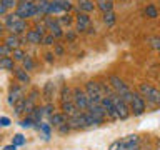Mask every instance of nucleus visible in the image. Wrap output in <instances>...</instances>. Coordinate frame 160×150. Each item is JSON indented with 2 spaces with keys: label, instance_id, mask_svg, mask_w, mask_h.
I'll return each instance as SVG.
<instances>
[{
  "label": "nucleus",
  "instance_id": "37998d69",
  "mask_svg": "<svg viewBox=\"0 0 160 150\" xmlns=\"http://www.w3.org/2000/svg\"><path fill=\"white\" fill-rule=\"evenodd\" d=\"M0 125H2V127H8V125H10V118L8 117H2V118H0Z\"/></svg>",
  "mask_w": 160,
  "mask_h": 150
},
{
  "label": "nucleus",
  "instance_id": "a211bd4d",
  "mask_svg": "<svg viewBox=\"0 0 160 150\" xmlns=\"http://www.w3.org/2000/svg\"><path fill=\"white\" fill-rule=\"evenodd\" d=\"M18 0H0V17H5L8 10L17 8Z\"/></svg>",
  "mask_w": 160,
  "mask_h": 150
},
{
  "label": "nucleus",
  "instance_id": "423d86ee",
  "mask_svg": "<svg viewBox=\"0 0 160 150\" xmlns=\"http://www.w3.org/2000/svg\"><path fill=\"white\" fill-rule=\"evenodd\" d=\"M113 98V103H115V108H117V113H118V118L120 120H127L130 115H132V110H130V105L125 102V100L120 97V95L113 93L112 95Z\"/></svg>",
  "mask_w": 160,
  "mask_h": 150
},
{
  "label": "nucleus",
  "instance_id": "ea45409f",
  "mask_svg": "<svg viewBox=\"0 0 160 150\" xmlns=\"http://www.w3.org/2000/svg\"><path fill=\"white\" fill-rule=\"evenodd\" d=\"M12 52H13V50L8 48L5 43L0 45V53H2V57H12Z\"/></svg>",
  "mask_w": 160,
  "mask_h": 150
},
{
  "label": "nucleus",
  "instance_id": "393cba45",
  "mask_svg": "<svg viewBox=\"0 0 160 150\" xmlns=\"http://www.w3.org/2000/svg\"><path fill=\"white\" fill-rule=\"evenodd\" d=\"M25 105H27V97L20 98L18 102L13 105V115L15 117H20V115L25 113Z\"/></svg>",
  "mask_w": 160,
  "mask_h": 150
},
{
  "label": "nucleus",
  "instance_id": "f704fd0d",
  "mask_svg": "<svg viewBox=\"0 0 160 150\" xmlns=\"http://www.w3.org/2000/svg\"><path fill=\"white\" fill-rule=\"evenodd\" d=\"M25 57H27V53H25L22 48H15L12 52V58L15 60V62H23Z\"/></svg>",
  "mask_w": 160,
  "mask_h": 150
},
{
  "label": "nucleus",
  "instance_id": "cd10ccee",
  "mask_svg": "<svg viewBox=\"0 0 160 150\" xmlns=\"http://www.w3.org/2000/svg\"><path fill=\"white\" fill-rule=\"evenodd\" d=\"M17 20H20V17H18V15L17 13H7V15H5V17H2V22H3V25H5V27H10V25H13L15 22H17Z\"/></svg>",
  "mask_w": 160,
  "mask_h": 150
},
{
  "label": "nucleus",
  "instance_id": "473e14b6",
  "mask_svg": "<svg viewBox=\"0 0 160 150\" xmlns=\"http://www.w3.org/2000/svg\"><path fill=\"white\" fill-rule=\"evenodd\" d=\"M22 67L27 70V72H32V70L35 68V62H33V58L30 57V55H27V57L23 58V62H22Z\"/></svg>",
  "mask_w": 160,
  "mask_h": 150
},
{
  "label": "nucleus",
  "instance_id": "7ed1b4c3",
  "mask_svg": "<svg viewBox=\"0 0 160 150\" xmlns=\"http://www.w3.org/2000/svg\"><path fill=\"white\" fill-rule=\"evenodd\" d=\"M15 13L22 20H28L32 17H37L38 15L37 2H33V0H22V2H18L17 8H15Z\"/></svg>",
  "mask_w": 160,
  "mask_h": 150
},
{
  "label": "nucleus",
  "instance_id": "7c9ffc66",
  "mask_svg": "<svg viewBox=\"0 0 160 150\" xmlns=\"http://www.w3.org/2000/svg\"><path fill=\"white\" fill-rule=\"evenodd\" d=\"M52 125L50 123H43L42 122V125H40V132H42V135H43V138L45 140H48L50 137H52Z\"/></svg>",
  "mask_w": 160,
  "mask_h": 150
},
{
  "label": "nucleus",
  "instance_id": "c9c22d12",
  "mask_svg": "<svg viewBox=\"0 0 160 150\" xmlns=\"http://www.w3.org/2000/svg\"><path fill=\"white\" fill-rule=\"evenodd\" d=\"M25 142H27V140H25V137H23L22 133L13 135V138H12V143L17 145V147H22V145H25Z\"/></svg>",
  "mask_w": 160,
  "mask_h": 150
},
{
  "label": "nucleus",
  "instance_id": "c85d7f7f",
  "mask_svg": "<svg viewBox=\"0 0 160 150\" xmlns=\"http://www.w3.org/2000/svg\"><path fill=\"white\" fill-rule=\"evenodd\" d=\"M85 115V122H87V127H98V125H102V122H100L98 118H95L90 112H83Z\"/></svg>",
  "mask_w": 160,
  "mask_h": 150
},
{
  "label": "nucleus",
  "instance_id": "ddd939ff",
  "mask_svg": "<svg viewBox=\"0 0 160 150\" xmlns=\"http://www.w3.org/2000/svg\"><path fill=\"white\" fill-rule=\"evenodd\" d=\"M75 20H77V32H85V30H88V27H90V17H88V13L78 12L77 17H75Z\"/></svg>",
  "mask_w": 160,
  "mask_h": 150
},
{
  "label": "nucleus",
  "instance_id": "0eeeda50",
  "mask_svg": "<svg viewBox=\"0 0 160 150\" xmlns=\"http://www.w3.org/2000/svg\"><path fill=\"white\" fill-rule=\"evenodd\" d=\"M25 97V90H23V85L22 83H18V82H15V83H12L8 87V95H7V102H8V105H13L18 102L20 98H23Z\"/></svg>",
  "mask_w": 160,
  "mask_h": 150
},
{
  "label": "nucleus",
  "instance_id": "bb28decb",
  "mask_svg": "<svg viewBox=\"0 0 160 150\" xmlns=\"http://www.w3.org/2000/svg\"><path fill=\"white\" fill-rule=\"evenodd\" d=\"M48 7H50V0H37V10H38V15L42 17L48 15Z\"/></svg>",
  "mask_w": 160,
  "mask_h": 150
},
{
  "label": "nucleus",
  "instance_id": "1a4fd4ad",
  "mask_svg": "<svg viewBox=\"0 0 160 150\" xmlns=\"http://www.w3.org/2000/svg\"><path fill=\"white\" fill-rule=\"evenodd\" d=\"M102 107H103V110H105V113H107V118H108V120H120L112 97H103V100H102Z\"/></svg>",
  "mask_w": 160,
  "mask_h": 150
},
{
  "label": "nucleus",
  "instance_id": "20e7f679",
  "mask_svg": "<svg viewBox=\"0 0 160 150\" xmlns=\"http://www.w3.org/2000/svg\"><path fill=\"white\" fill-rule=\"evenodd\" d=\"M83 88H85V92H87V95H88L90 103H102L103 93H102V90H100L98 82H95V80H88V82L85 83Z\"/></svg>",
  "mask_w": 160,
  "mask_h": 150
},
{
  "label": "nucleus",
  "instance_id": "de8ad7c7",
  "mask_svg": "<svg viewBox=\"0 0 160 150\" xmlns=\"http://www.w3.org/2000/svg\"><path fill=\"white\" fill-rule=\"evenodd\" d=\"M158 88H160V82H158Z\"/></svg>",
  "mask_w": 160,
  "mask_h": 150
},
{
  "label": "nucleus",
  "instance_id": "c756f323",
  "mask_svg": "<svg viewBox=\"0 0 160 150\" xmlns=\"http://www.w3.org/2000/svg\"><path fill=\"white\" fill-rule=\"evenodd\" d=\"M143 13H145V17H148V18H157L158 17V10L155 5H147V7L143 8Z\"/></svg>",
  "mask_w": 160,
  "mask_h": 150
},
{
  "label": "nucleus",
  "instance_id": "f3484780",
  "mask_svg": "<svg viewBox=\"0 0 160 150\" xmlns=\"http://www.w3.org/2000/svg\"><path fill=\"white\" fill-rule=\"evenodd\" d=\"M13 77H15V80H17L18 83H22V85H28V83H30V75H28V72H27L23 67L15 68Z\"/></svg>",
  "mask_w": 160,
  "mask_h": 150
},
{
  "label": "nucleus",
  "instance_id": "a18cd8bd",
  "mask_svg": "<svg viewBox=\"0 0 160 150\" xmlns=\"http://www.w3.org/2000/svg\"><path fill=\"white\" fill-rule=\"evenodd\" d=\"M3 150H17V145L10 143V145H7V147H3Z\"/></svg>",
  "mask_w": 160,
  "mask_h": 150
},
{
  "label": "nucleus",
  "instance_id": "a19ab883",
  "mask_svg": "<svg viewBox=\"0 0 160 150\" xmlns=\"http://www.w3.org/2000/svg\"><path fill=\"white\" fill-rule=\"evenodd\" d=\"M42 45H55V37H53L52 33H47L43 37V43Z\"/></svg>",
  "mask_w": 160,
  "mask_h": 150
},
{
  "label": "nucleus",
  "instance_id": "39448f33",
  "mask_svg": "<svg viewBox=\"0 0 160 150\" xmlns=\"http://www.w3.org/2000/svg\"><path fill=\"white\" fill-rule=\"evenodd\" d=\"M73 103L77 105V108L80 110V112H87L88 110L90 100H88V95H87V92H85V88L73 87Z\"/></svg>",
  "mask_w": 160,
  "mask_h": 150
},
{
  "label": "nucleus",
  "instance_id": "79ce46f5",
  "mask_svg": "<svg viewBox=\"0 0 160 150\" xmlns=\"http://www.w3.org/2000/svg\"><path fill=\"white\" fill-rule=\"evenodd\" d=\"M57 130H58V132L62 133V135H65V133H68L70 130H72V127H70V123L67 122V123H63L62 127H60V128H57Z\"/></svg>",
  "mask_w": 160,
  "mask_h": 150
},
{
  "label": "nucleus",
  "instance_id": "f03ea898",
  "mask_svg": "<svg viewBox=\"0 0 160 150\" xmlns=\"http://www.w3.org/2000/svg\"><path fill=\"white\" fill-rule=\"evenodd\" d=\"M137 92L142 95V97L147 100L148 105H152V107H158L160 105V88L158 87H153L152 83H140L138 85V90Z\"/></svg>",
  "mask_w": 160,
  "mask_h": 150
},
{
  "label": "nucleus",
  "instance_id": "6ab92c4d",
  "mask_svg": "<svg viewBox=\"0 0 160 150\" xmlns=\"http://www.w3.org/2000/svg\"><path fill=\"white\" fill-rule=\"evenodd\" d=\"M42 95H43V98L47 100V102H52V100H53V97H55V83L52 82V80L43 85Z\"/></svg>",
  "mask_w": 160,
  "mask_h": 150
},
{
  "label": "nucleus",
  "instance_id": "49530a36",
  "mask_svg": "<svg viewBox=\"0 0 160 150\" xmlns=\"http://www.w3.org/2000/svg\"><path fill=\"white\" fill-rule=\"evenodd\" d=\"M55 53H57V55H62V53H63V48H62V47H55Z\"/></svg>",
  "mask_w": 160,
  "mask_h": 150
},
{
  "label": "nucleus",
  "instance_id": "72a5a7b5",
  "mask_svg": "<svg viewBox=\"0 0 160 150\" xmlns=\"http://www.w3.org/2000/svg\"><path fill=\"white\" fill-rule=\"evenodd\" d=\"M115 20H117V17H115V12L103 13V23L107 25V27H112V25L115 23Z\"/></svg>",
  "mask_w": 160,
  "mask_h": 150
},
{
  "label": "nucleus",
  "instance_id": "c03bdc74",
  "mask_svg": "<svg viewBox=\"0 0 160 150\" xmlns=\"http://www.w3.org/2000/svg\"><path fill=\"white\" fill-rule=\"evenodd\" d=\"M53 57H55V53H50V52L45 53V60H47L48 63H52V62H53Z\"/></svg>",
  "mask_w": 160,
  "mask_h": 150
},
{
  "label": "nucleus",
  "instance_id": "dca6fc26",
  "mask_svg": "<svg viewBox=\"0 0 160 150\" xmlns=\"http://www.w3.org/2000/svg\"><path fill=\"white\" fill-rule=\"evenodd\" d=\"M60 112H63L67 117H73V115H77L80 110L77 108V105L73 103V100L72 102H63V103H60Z\"/></svg>",
  "mask_w": 160,
  "mask_h": 150
},
{
  "label": "nucleus",
  "instance_id": "9d476101",
  "mask_svg": "<svg viewBox=\"0 0 160 150\" xmlns=\"http://www.w3.org/2000/svg\"><path fill=\"white\" fill-rule=\"evenodd\" d=\"M68 123L72 130H80V128H87V122H85V115L83 112H78L77 115H73V117L68 118Z\"/></svg>",
  "mask_w": 160,
  "mask_h": 150
},
{
  "label": "nucleus",
  "instance_id": "5701e85b",
  "mask_svg": "<svg viewBox=\"0 0 160 150\" xmlns=\"http://www.w3.org/2000/svg\"><path fill=\"white\" fill-rule=\"evenodd\" d=\"M3 43L7 45L8 48H12V50L20 48V38H18V35H13V33L7 35V37L3 38Z\"/></svg>",
  "mask_w": 160,
  "mask_h": 150
},
{
  "label": "nucleus",
  "instance_id": "4be33fe9",
  "mask_svg": "<svg viewBox=\"0 0 160 150\" xmlns=\"http://www.w3.org/2000/svg\"><path fill=\"white\" fill-rule=\"evenodd\" d=\"M63 13H67V12H65L62 2H57V0H50L48 15H63Z\"/></svg>",
  "mask_w": 160,
  "mask_h": 150
},
{
  "label": "nucleus",
  "instance_id": "f8f14e48",
  "mask_svg": "<svg viewBox=\"0 0 160 150\" xmlns=\"http://www.w3.org/2000/svg\"><path fill=\"white\" fill-rule=\"evenodd\" d=\"M67 122H68V117L63 112H55L52 117H48V123L52 125L53 128H60L63 123H67Z\"/></svg>",
  "mask_w": 160,
  "mask_h": 150
},
{
  "label": "nucleus",
  "instance_id": "2f4dec72",
  "mask_svg": "<svg viewBox=\"0 0 160 150\" xmlns=\"http://www.w3.org/2000/svg\"><path fill=\"white\" fill-rule=\"evenodd\" d=\"M35 120H33V117L32 115H27V117H25L23 120H20V127L22 128H32V127H35Z\"/></svg>",
  "mask_w": 160,
  "mask_h": 150
},
{
  "label": "nucleus",
  "instance_id": "f257e3e1",
  "mask_svg": "<svg viewBox=\"0 0 160 150\" xmlns=\"http://www.w3.org/2000/svg\"><path fill=\"white\" fill-rule=\"evenodd\" d=\"M108 83L112 85L113 92L117 93V95H120V97H122L125 102L130 105V102H132L135 92H132V90H130V87L123 82V78H120L118 75H110V77H108Z\"/></svg>",
  "mask_w": 160,
  "mask_h": 150
},
{
  "label": "nucleus",
  "instance_id": "412c9836",
  "mask_svg": "<svg viewBox=\"0 0 160 150\" xmlns=\"http://www.w3.org/2000/svg\"><path fill=\"white\" fill-rule=\"evenodd\" d=\"M77 8H78V12L90 13V12H93V10L97 8V2H93V0H80Z\"/></svg>",
  "mask_w": 160,
  "mask_h": 150
},
{
  "label": "nucleus",
  "instance_id": "aec40b11",
  "mask_svg": "<svg viewBox=\"0 0 160 150\" xmlns=\"http://www.w3.org/2000/svg\"><path fill=\"white\" fill-rule=\"evenodd\" d=\"M73 100V88H70L67 83L60 87V103L63 102H72Z\"/></svg>",
  "mask_w": 160,
  "mask_h": 150
},
{
  "label": "nucleus",
  "instance_id": "4c0bfd02",
  "mask_svg": "<svg viewBox=\"0 0 160 150\" xmlns=\"http://www.w3.org/2000/svg\"><path fill=\"white\" fill-rule=\"evenodd\" d=\"M58 22H60V25H62V27H63V25H67V27H68V25L72 23V17H70L68 13H63V15H60Z\"/></svg>",
  "mask_w": 160,
  "mask_h": 150
},
{
  "label": "nucleus",
  "instance_id": "9b49d317",
  "mask_svg": "<svg viewBox=\"0 0 160 150\" xmlns=\"http://www.w3.org/2000/svg\"><path fill=\"white\" fill-rule=\"evenodd\" d=\"M87 112H90L95 118H98L102 123L105 122V120H108V118H107V113H105V110H103V107H102V103H90Z\"/></svg>",
  "mask_w": 160,
  "mask_h": 150
},
{
  "label": "nucleus",
  "instance_id": "a878e982",
  "mask_svg": "<svg viewBox=\"0 0 160 150\" xmlns=\"http://www.w3.org/2000/svg\"><path fill=\"white\" fill-rule=\"evenodd\" d=\"M97 8L102 13L113 12V2H112V0H102V2H97Z\"/></svg>",
  "mask_w": 160,
  "mask_h": 150
},
{
  "label": "nucleus",
  "instance_id": "4468645a",
  "mask_svg": "<svg viewBox=\"0 0 160 150\" xmlns=\"http://www.w3.org/2000/svg\"><path fill=\"white\" fill-rule=\"evenodd\" d=\"M25 42L30 45H40V43H43V35L38 33L35 28H32L25 33Z\"/></svg>",
  "mask_w": 160,
  "mask_h": 150
},
{
  "label": "nucleus",
  "instance_id": "e433bc0d",
  "mask_svg": "<svg viewBox=\"0 0 160 150\" xmlns=\"http://www.w3.org/2000/svg\"><path fill=\"white\" fill-rule=\"evenodd\" d=\"M43 108H45V115H48V117H52V115L57 112V108H55V105L52 102H47L43 105Z\"/></svg>",
  "mask_w": 160,
  "mask_h": 150
},
{
  "label": "nucleus",
  "instance_id": "b1692460",
  "mask_svg": "<svg viewBox=\"0 0 160 150\" xmlns=\"http://www.w3.org/2000/svg\"><path fill=\"white\" fill-rule=\"evenodd\" d=\"M0 67L2 70H7V72H15V60L12 57H2L0 58Z\"/></svg>",
  "mask_w": 160,
  "mask_h": 150
},
{
  "label": "nucleus",
  "instance_id": "6e6552de",
  "mask_svg": "<svg viewBox=\"0 0 160 150\" xmlns=\"http://www.w3.org/2000/svg\"><path fill=\"white\" fill-rule=\"evenodd\" d=\"M130 110H132V115H135V117L145 113V110H147V100H145L138 92L133 93V98H132V102H130Z\"/></svg>",
  "mask_w": 160,
  "mask_h": 150
},
{
  "label": "nucleus",
  "instance_id": "2eb2a0df",
  "mask_svg": "<svg viewBox=\"0 0 160 150\" xmlns=\"http://www.w3.org/2000/svg\"><path fill=\"white\" fill-rule=\"evenodd\" d=\"M28 30V25H27V20H17L13 25H10L8 27V32L13 33V35H22V33H27Z\"/></svg>",
  "mask_w": 160,
  "mask_h": 150
},
{
  "label": "nucleus",
  "instance_id": "58836bf2",
  "mask_svg": "<svg viewBox=\"0 0 160 150\" xmlns=\"http://www.w3.org/2000/svg\"><path fill=\"white\" fill-rule=\"evenodd\" d=\"M148 45L152 48H155V50H158V52H160V38L158 37H150L148 38Z\"/></svg>",
  "mask_w": 160,
  "mask_h": 150
}]
</instances>
